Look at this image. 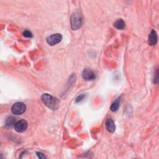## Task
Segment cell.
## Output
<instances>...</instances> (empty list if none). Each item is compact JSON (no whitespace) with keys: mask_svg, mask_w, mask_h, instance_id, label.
I'll return each instance as SVG.
<instances>
[{"mask_svg":"<svg viewBox=\"0 0 159 159\" xmlns=\"http://www.w3.org/2000/svg\"><path fill=\"white\" fill-rule=\"evenodd\" d=\"M41 100L43 103L49 108L52 110H56L58 108L60 102L58 100L51 94L45 93L43 94L41 97Z\"/></svg>","mask_w":159,"mask_h":159,"instance_id":"1","label":"cell"},{"mask_svg":"<svg viewBox=\"0 0 159 159\" xmlns=\"http://www.w3.org/2000/svg\"><path fill=\"white\" fill-rule=\"evenodd\" d=\"M83 23V15L80 11H76L72 15L70 24L73 30H77L80 28Z\"/></svg>","mask_w":159,"mask_h":159,"instance_id":"2","label":"cell"},{"mask_svg":"<svg viewBox=\"0 0 159 159\" xmlns=\"http://www.w3.org/2000/svg\"><path fill=\"white\" fill-rule=\"evenodd\" d=\"M26 110V104L22 102H17L14 103L11 108V111L12 114L17 116L23 115L25 112Z\"/></svg>","mask_w":159,"mask_h":159,"instance_id":"3","label":"cell"},{"mask_svg":"<svg viewBox=\"0 0 159 159\" xmlns=\"http://www.w3.org/2000/svg\"><path fill=\"white\" fill-rule=\"evenodd\" d=\"M62 40V36L60 34H52L47 38V42L50 45H55L60 43Z\"/></svg>","mask_w":159,"mask_h":159,"instance_id":"4","label":"cell"},{"mask_svg":"<svg viewBox=\"0 0 159 159\" xmlns=\"http://www.w3.org/2000/svg\"><path fill=\"white\" fill-rule=\"evenodd\" d=\"M14 126L16 131L18 132H23L27 129L28 124L26 121L21 119L16 122Z\"/></svg>","mask_w":159,"mask_h":159,"instance_id":"5","label":"cell"},{"mask_svg":"<svg viewBox=\"0 0 159 159\" xmlns=\"http://www.w3.org/2000/svg\"><path fill=\"white\" fill-rule=\"evenodd\" d=\"M82 77L87 81H92L96 78V74L89 69H85L82 73Z\"/></svg>","mask_w":159,"mask_h":159,"instance_id":"6","label":"cell"},{"mask_svg":"<svg viewBox=\"0 0 159 159\" xmlns=\"http://www.w3.org/2000/svg\"><path fill=\"white\" fill-rule=\"evenodd\" d=\"M158 42V36L156 31L155 30H152L148 38V44L151 45H155Z\"/></svg>","mask_w":159,"mask_h":159,"instance_id":"7","label":"cell"},{"mask_svg":"<svg viewBox=\"0 0 159 159\" xmlns=\"http://www.w3.org/2000/svg\"><path fill=\"white\" fill-rule=\"evenodd\" d=\"M106 128L108 131L109 132L113 133L115 131L116 129V125L115 124V122L113 119H108L106 121Z\"/></svg>","mask_w":159,"mask_h":159,"instance_id":"8","label":"cell"},{"mask_svg":"<svg viewBox=\"0 0 159 159\" xmlns=\"http://www.w3.org/2000/svg\"><path fill=\"white\" fill-rule=\"evenodd\" d=\"M114 26L119 30H122L125 28V24L124 20H122V19H118L115 23H114Z\"/></svg>","mask_w":159,"mask_h":159,"instance_id":"9","label":"cell"},{"mask_svg":"<svg viewBox=\"0 0 159 159\" xmlns=\"http://www.w3.org/2000/svg\"><path fill=\"white\" fill-rule=\"evenodd\" d=\"M119 106H120L119 100V99H118L112 104H111L110 107V109L111 111H113V112H116L119 108Z\"/></svg>","mask_w":159,"mask_h":159,"instance_id":"10","label":"cell"},{"mask_svg":"<svg viewBox=\"0 0 159 159\" xmlns=\"http://www.w3.org/2000/svg\"><path fill=\"white\" fill-rule=\"evenodd\" d=\"M15 124H16V119L13 117L10 116V117H9L6 119V125H8V126H12L13 125H14Z\"/></svg>","mask_w":159,"mask_h":159,"instance_id":"11","label":"cell"},{"mask_svg":"<svg viewBox=\"0 0 159 159\" xmlns=\"http://www.w3.org/2000/svg\"><path fill=\"white\" fill-rule=\"evenodd\" d=\"M23 35L26 37H32L33 36V34H32L31 32L28 30H24L23 32Z\"/></svg>","mask_w":159,"mask_h":159,"instance_id":"12","label":"cell"},{"mask_svg":"<svg viewBox=\"0 0 159 159\" xmlns=\"http://www.w3.org/2000/svg\"><path fill=\"white\" fill-rule=\"evenodd\" d=\"M84 98H85V95L84 94L79 95V96L76 98V102L78 103V102H80V101H82L84 99Z\"/></svg>","mask_w":159,"mask_h":159,"instance_id":"13","label":"cell"},{"mask_svg":"<svg viewBox=\"0 0 159 159\" xmlns=\"http://www.w3.org/2000/svg\"><path fill=\"white\" fill-rule=\"evenodd\" d=\"M37 155L40 158H45V156L44 155V154L41 152H37Z\"/></svg>","mask_w":159,"mask_h":159,"instance_id":"14","label":"cell"}]
</instances>
